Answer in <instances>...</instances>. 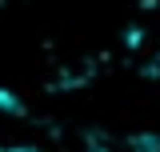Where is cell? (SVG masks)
Wrapping results in <instances>:
<instances>
[{"label":"cell","instance_id":"obj_1","mask_svg":"<svg viewBox=\"0 0 160 152\" xmlns=\"http://www.w3.org/2000/svg\"><path fill=\"white\" fill-rule=\"evenodd\" d=\"M0 152H36V148H24V144H4Z\"/></svg>","mask_w":160,"mask_h":152}]
</instances>
